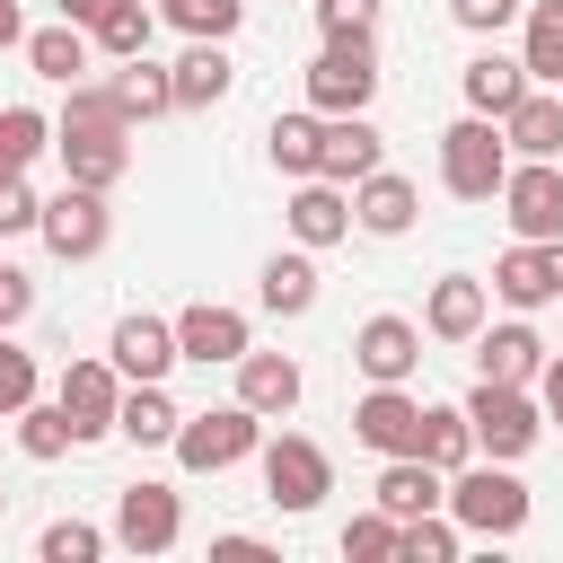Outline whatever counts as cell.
<instances>
[{
    "mask_svg": "<svg viewBox=\"0 0 563 563\" xmlns=\"http://www.w3.org/2000/svg\"><path fill=\"white\" fill-rule=\"evenodd\" d=\"M53 150H62V167H70V185H123V167H132V114L114 106V88L106 79H79L70 88V106H62V123H53Z\"/></svg>",
    "mask_w": 563,
    "mask_h": 563,
    "instance_id": "6da1fadb",
    "label": "cell"
},
{
    "mask_svg": "<svg viewBox=\"0 0 563 563\" xmlns=\"http://www.w3.org/2000/svg\"><path fill=\"white\" fill-rule=\"evenodd\" d=\"M449 519L466 537H519L528 528V484L510 475V457H466L449 475Z\"/></svg>",
    "mask_w": 563,
    "mask_h": 563,
    "instance_id": "7a4b0ae2",
    "label": "cell"
},
{
    "mask_svg": "<svg viewBox=\"0 0 563 563\" xmlns=\"http://www.w3.org/2000/svg\"><path fill=\"white\" fill-rule=\"evenodd\" d=\"M501 176H510V141H501V123L493 114H457L449 132H440V185L457 194V202H493L501 194Z\"/></svg>",
    "mask_w": 563,
    "mask_h": 563,
    "instance_id": "3957f363",
    "label": "cell"
},
{
    "mask_svg": "<svg viewBox=\"0 0 563 563\" xmlns=\"http://www.w3.org/2000/svg\"><path fill=\"white\" fill-rule=\"evenodd\" d=\"M466 422H475V457H528L537 431H545V405L528 387H501V378H475L466 387Z\"/></svg>",
    "mask_w": 563,
    "mask_h": 563,
    "instance_id": "277c9868",
    "label": "cell"
},
{
    "mask_svg": "<svg viewBox=\"0 0 563 563\" xmlns=\"http://www.w3.org/2000/svg\"><path fill=\"white\" fill-rule=\"evenodd\" d=\"M255 449H264V413L255 405H211V413L176 422V466L185 475H220V466H238Z\"/></svg>",
    "mask_w": 563,
    "mask_h": 563,
    "instance_id": "5b68a950",
    "label": "cell"
},
{
    "mask_svg": "<svg viewBox=\"0 0 563 563\" xmlns=\"http://www.w3.org/2000/svg\"><path fill=\"white\" fill-rule=\"evenodd\" d=\"M378 97V53L369 35H325V53L308 62V106L317 114H369Z\"/></svg>",
    "mask_w": 563,
    "mask_h": 563,
    "instance_id": "8992f818",
    "label": "cell"
},
{
    "mask_svg": "<svg viewBox=\"0 0 563 563\" xmlns=\"http://www.w3.org/2000/svg\"><path fill=\"white\" fill-rule=\"evenodd\" d=\"M255 457H264V501H273V510H290V519H299V510H317V501L334 493V457H325L317 440H299V431L264 440Z\"/></svg>",
    "mask_w": 563,
    "mask_h": 563,
    "instance_id": "52a82bcc",
    "label": "cell"
},
{
    "mask_svg": "<svg viewBox=\"0 0 563 563\" xmlns=\"http://www.w3.org/2000/svg\"><path fill=\"white\" fill-rule=\"evenodd\" d=\"M493 202H501L510 238H563V158H510Z\"/></svg>",
    "mask_w": 563,
    "mask_h": 563,
    "instance_id": "ba28073f",
    "label": "cell"
},
{
    "mask_svg": "<svg viewBox=\"0 0 563 563\" xmlns=\"http://www.w3.org/2000/svg\"><path fill=\"white\" fill-rule=\"evenodd\" d=\"M35 238H44L62 264H88V255H106L114 211H106V194H97V185H62V194L44 202V220H35Z\"/></svg>",
    "mask_w": 563,
    "mask_h": 563,
    "instance_id": "9c48e42d",
    "label": "cell"
},
{
    "mask_svg": "<svg viewBox=\"0 0 563 563\" xmlns=\"http://www.w3.org/2000/svg\"><path fill=\"white\" fill-rule=\"evenodd\" d=\"M176 537H185L176 484H123V493H114V545H132V554H176Z\"/></svg>",
    "mask_w": 563,
    "mask_h": 563,
    "instance_id": "30bf717a",
    "label": "cell"
},
{
    "mask_svg": "<svg viewBox=\"0 0 563 563\" xmlns=\"http://www.w3.org/2000/svg\"><path fill=\"white\" fill-rule=\"evenodd\" d=\"M352 369H361L369 387H405V378L422 369V325H413V317H361Z\"/></svg>",
    "mask_w": 563,
    "mask_h": 563,
    "instance_id": "8fae6325",
    "label": "cell"
},
{
    "mask_svg": "<svg viewBox=\"0 0 563 563\" xmlns=\"http://www.w3.org/2000/svg\"><path fill=\"white\" fill-rule=\"evenodd\" d=\"M352 440L378 449V457H422V396H405V387H369V396L352 405Z\"/></svg>",
    "mask_w": 563,
    "mask_h": 563,
    "instance_id": "7c38bea8",
    "label": "cell"
},
{
    "mask_svg": "<svg viewBox=\"0 0 563 563\" xmlns=\"http://www.w3.org/2000/svg\"><path fill=\"white\" fill-rule=\"evenodd\" d=\"M493 299H510L519 317L563 299V238H519L501 264H493Z\"/></svg>",
    "mask_w": 563,
    "mask_h": 563,
    "instance_id": "4fadbf2b",
    "label": "cell"
},
{
    "mask_svg": "<svg viewBox=\"0 0 563 563\" xmlns=\"http://www.w3.org/2000/svg\"><path fill=\"white\" fill-rule=\"evenodd\" d=\"M176 352H185V361H202V369H238V361L255 352V334H246V317H238V308L194 299V308L176 317Z\"/></svg>",
    "mask_w": 563,
    "mask_h": 563,
    "instance_id": "5bb4252c",
    "label": "cell"
},
{
    "mask_svg": "<svg viewBox=\"0 0 563 563\" xmlns=\"http://www.w3.org/2000/svg\"><path fill=\"white\" fill-rule=\"evenodd\" d=\"M282 220H290V238L317 255V246H343L352 238V194L334 185V176H299L290 185V202H282Z\"/></svg>",
    "mask_w": 563,
    "mask_h": 563,
    "instance_id": "9a60e30c",
    "label": "cell"
},
{
    "mask_svg": "<svg viewBox=\"0 0 563 563\" xmlns=\"http://www.w3.org/2000/svg\"><path fill=\"white\" fill-rule=\"evenodd\" d=\"M53 396L70 405L79 440H106V431H114V413H123V369H114V361H70Z\"/></svg>",
    "mask_w": 563,
    "mask_h": 563,
    "instance_id": "2e32d148",
    "label": "cell"
},
{
    "mask_svg": "<svg viewBox=\"0 0 563 563\" xmlns=\"http://www.w3.org/2000/svg\"><path fill=\"white\" fill-rule=\"evenodd\" d=\"M167 79H176V114H202V106H220V97L238 88V62H229V44L185 35V53L167 62Z\"/></svg>",
    "mask_w": 563,
    "mask_h": 563,
    "instance_id": "e0dca14e",
    "label": "cell"
},
{
    "mask_svg": "<svg viewBox=\"0 0 563 563\" xmlns=\"http://www.w3.org/2000/svg\"><path fill=\"white\" fill-rule=\"evenodd\" d=\"M413 211H422V194H413V176H396V167H369V176L352 185V229H369V238H405Z\"/></svg>",
    "mask_w": 563,
    "mask_h": 563,
    "instance_id": "ac0fdd59",
    "label": "cell"
},
{
    "mask_svg": "<svg viewBox=\"0 0 563 563\" xmlns=\"http://www.w3.org/2000/svg\"><path fill=\"white\" fill-rule=\"evenodd\" d=\"M484 317H493V299H484L475 273H440L431 299H422V334H440V343H475Z\"/></svg>",
    "mask_w": 563,
    "mask_h": 563,
    "instance_id": "d6986e66",
    "label": "cell"
},
{
    "mask_svg": "<svg viewBox=\"0 0 563 563\" xmlns=\"http://www.w3.org/2000/svg\"><path fill=\"white\" fill-rule=\"evenodd\" d=\"M106 361L123 369V378H167L185 352H176V317H123L114 334H106Z\"/></svg>",
    "mask_w": 563,
    "mask_h": 563,
    "instance_id": "ffe728a7",
    "label": "cell"
},
{
    "mask_svg": "<svg viewBox=\"0 0 563 563\" xmlns=\"http://www.w3.org/2000/svg\"><path fill=\"white\" fill-rule=\"evenodd\" d=\"M537 369H545V343H537V325H528V317H510V325H484V334H475V378L537 387Z\"/></svg>",
    "mask_w": 563,
    "mask_h": 563,
    "instance_id": "44dd1931",
    "label": "cell"
},
{
    "mask_svg": "<svg viewBox=\"0 0 563 563\" xmlns=\"http://www.w3.org/2000/svg\"><path fill=\"white\" fill-rule=\"evenodd\" d=\"M378 510H387V519L449 510V475H440L431 457H387V466H378Z\"/></svg>",
    "mask_w": 563,
    "mask_h": 563,
    "instance_id": "7402d4cb",
    "label": "cell"
},
{
    "mask_svg": "<svg viewBox=\"0 0 563 563\" xmlns=\"http://www.w3.org/2000/svg\"><path fill=\"white\" fill-rule=\"evenodd\" d=\"M457 88H466V106H475V114H493V123H501L537 79H528V62H519V53H475V62L457 70Z\"/></svg>",
    "mask_w": 563,
    "mask_h": 563,
    "instance_id": "603a6c76",
    "label": "cell"
},
{
    "mask_svg": "<svg viewBox=\"0 0 563 563\" xmlns=\"http://www.w3.org/2000/svg\"><path fill=\"white\" fill-rule=\"evenodd\" d=\"M378 158H387V141H378V123H369V114H325V158H317V176L361 185Z\"/></svg>",
    "mask_w": 563,
    "mask_h": 563,
    "instance_id": "cb8c5ba5",
    "label": "cell"
},
{
    "mask_svg": "<svg viewBox=\"0 0 563 563\" xmlns=\"http://www.w3.org/2000/svg\"><path fill=\"white\" fill-rule=\"evenodd\" d=\"M299 387H308V378H299L290 352H246V361H238V405H255L264 422H282V413L299 405Z\"/></svg>",
    "mask_w": 563,
    "mask_h": 563,
    "instance_id": "d4e9b609",
    "label": "cell"
},
{
    "mask_svg": "<svg viewBox=\"0 0 563 563\" xmlns=\"http://www.w3.org/2000/svg\"><path fill=\"white\" fill-rule=\"evenodd\" d=\"M501 141H510V158H563V97L554 88H528L501 114Z\"/></svg>",
    "mask_w": 563,
    "mask_h": 563,
    "instance_id": "484cf974",
    "label": "cell"
},
{
    "mask_svg": "<svg viewBox=\"0 0 563 563\" xmlns=\"http://www.w3.org/2000/svg\"><path fill=\"white\" fill-rule=\"evenodd\" d=\"M88 53H97V35H88V26H70V18L26 35V70H35V79H53V88H79V79H88Z\"/></svg>",
    "mask_w": 563,
    "mask_h": 563,
    "instance_id": "4316f807",
    "label": "cell"
},
{
    "mask_svg": "<svg viewBox=\"0 0 563 563\" xmlns=\"http://www.w3.org/2000/svg\"><path fill=\"white\" fill-rule=\"evenodd\" d=\"M106 88H114V106L132 114V132H141V123H158V114H176V79H167V70H158L150 53L114 62V79H106Z\"/></svg>",
    "mask_w": 563,
    "mask_h": 563,
    "instance_id": "83f0119b",
    "label": "cell"
},
{
    "mask_svg": "<svg viewBox=\"0 0 563 563\" xmlns=\"http://www.w3.org/2000/svg\"><path fill=\"white\" fill-rule=\"evenodd\" d=\"M176 422H185V413L167 405V387H158V378H132V387H123L114 431H123L132 449H176Z\"/></svg>",
    "mask_w": 563,
    "mask_h": 563,
    "instance_id": "f1b7e54d",
    "label": "cell"
},
{
    "mask_svg": "<svg viewBox=\"0 0 563 563\" xmlns=\"http://www.w3.org/2000/svg\"><path fill=\"white\" fill-rule=\"evenodd\" d=\"M264 150H273V167H282L290 185H299V176H317V158H325V114H317V106H299V114H273Z\"/></svg>",
    "mask_w": 563,
    "mask_h": 563,
    "instance_id": "f546056e",
    "label": "cell"
},
{
    "mask_svg": "<svg viewBox=\"0 0 563 563\" xmlns=\"http://www.w3.org/2000/svg\"><path fill=\"white\" fill-rule=\"evenodd\" d=\"M255 299H264L273 317H308V308H317V264H308V246H290V255H264V273H255Z\"/></svg>",
    "mask_w": 563,
    "mask_h": 563,
    "instance_id": "4dcf8cb0",
    "label": "cell"
},
{
    "mask_svg": "<svg viewBox=\"0 0 563 563\" xmlns=\"http://www.w3.org/2000/svg\"><path fill=\"white\" fill-rule=\"evenodd\" d=\"M9 422H18V449H26L35 466H53V457H70V449H79V422H70V405H62V396H53V405H18Z\"/></svg>",
    "mask_w": 563,
    "mask_h": 563,
    "instance_id": "1f68e13d",
    "label": "cell"
},
{
    "mask_svg": "<svg viewBox=\"0 0 563 563\" xmlns=\"http://www.w3.org/2000/svg\"><path fill=\"white\" fill-rule=\"evenodd\" d=\"M519 62H528V79H537V88H563V0H528Z\"/></svg>",
    "mask_w": 563,
    "mask_h": 563,
    "instance_id": "d6a6232c",
    "label": "cell"
},
{
    "mask_svg": "<svg viewBox=\"0 0 563 563\" xmlns=\"http://www.w3.org/2000/svg\"><path fill=\"white\" fill-rule=\"evenodd\" d=\"M422 457H431L440 475H457V466L475 457V422H466V405H422Z\"/></svg>",
    "mask_w": 563,
    "mask_h": 563,
    "instance_id": "836d02e7",
    "label": "cell"
},
{
    "mask_svg": "<svg viewBox=\"0 0 563 563\" xmlns=\"http://www.w3.org/2000/svg\"><path fill=\"white\" fill-rule=\"evenodd\" d=\"M44 150H53V123H44L35 106H0V185H9V176H26Z\"/></svg>",
    "mask_w": 563,
    "mask_h": 563,
    "instance_id": "e575fe53",
    "label": "cell"
},
{
    "mask_svg": "<svg viewBox=\"0 0 563 563\" xmlns=\"http://www.w3.org/2000/svg\"><path fill=\"white\" fill-rule=\"evenodd\" d=\"M88 35H97V53H106V62H132V53H150V35H158V9H141V0H114V9H106Z\"/></svg>",
    "mask_w": 563,
    "mask_h": 563,
    "instance_id": "d590c367",
    "label": "cell"
},
{
    "mask_svg": "<svg viewBox=\"0 0 563 563\" xmlns=\"http://www.w3.org/2000/svg\"><path fill=\"white\" fill-rule=\"evenodd\" d=\"M457 545H466V528H457L449 510H422V519H405V537H396L405 563H457Z\"/></svg>",
    "mask_w": 563,
    "mask_h": 563,
    "instance_id": "8d00e7d4",
    "label": "cell"
},
{
    "mask_svg": "<svg viewBox=\"0 0 563 563\" xmlns=\"http://www.w3.org/2000/svg\"><path fill=\"white\" fill-rule=\"evenodd\" d=\"M158 18H167L176 35H211V44H229L238 18H246V0H158Z\"/></svg>",
    "mask_w": 563,
    "mask_h": 563,
    "instance_id": "74e56055",
    "label": "cell"
},
{
    "mask_svg": "<svg viewBox=\"0 0 563 563\" xmlns=\"http://www.w3.org/2000/svg\"><path fill=\"white\" fill-rule=\"evenodd\" d=\"M35 554H44V563H97V554H106V528H88V519H53V528L35 537Z\"/></svg>",
    "mask_w": 563,
    "mask_h": 563,
    "instance_id": "f35d334b",
    "label": "cell"
},
{
    "mask_svg": "<svg viewBox=\"0 0 563 563\" xmlns=\"http://www.w3.org/2000/svg\"><path fill=\"white\" fill-rule=\"evenodd\" d=\"M396 537H405V519H387V510L343 519V554H352V563H387V554H396Z\"/></svg>",
    "mask_w": 563,
    "mask_h": 563,
    "instance_id": "ab89813d",
    "label": "cell"
},
{
    "mask_svg": "<svg viewBox=\"0 0 563 563\" xmlns=\"http://www.w3.org/2000/svg\"><path fill=\"white\" fill-rule=\"evenodd\" d=\"M18 405H35V352L9 343V325H0V413H18Z\"/></svg>",
    "mask_w": 563,
    "mask_h": 563,
    "instance_id": "60d3db41",
    "label": "cell"
},
{
    "mask_svg": "<svg viewBox=\"0 0 563 563\" xmlns=\"http://www.w3.org/2000/svg\"><path fill=\"white\" fill-rule=\"evenodd\" d=\"M35 220H44V194H35L26 176H9V185H0V238H26Z\"/></svg>",
    "mask_w": 563,
    "mask_h": 563,
    "instance_id": "b9f144b4",
    "label": "cell"
},
{
    "mask_svg": "<svg viewBox=\"0 0 563 563\" xmlns=\"http://www.w3.org/2000/svg\"><path fill=\"white\" fill-rule=\"evenodd\" d=\"M308 9H317L325 35H369L378 26V0H308Z\"/></svg>",
    "mask_w": 563,
    "mask_h": 563,
    "instance_id": "7bdbcfd3",
    "label": "cell"
},
{
    "mask_svg": "<svg viewBox=\"0 0 563 563\" xmlns=\"http://www.w3.org/2000/svg\"><path fill=\"white\" fill-rule=\"evenodd\" d=\"M449 18H457L466 35H501V26L519 18V0H449Z\"/></svg>",
    "mask_w": 563,
    "mask_h": 563,
    "instance_id": "ee69618b",
    "label": "cell"
},
{
    "mask_svg": "<svg viewBox=\"0 0 563 563\" xmlns=\"http://www.w3.org/2000/svg\"><path fill=\"white\" fill-rule=\"evenodd\" d=\"M26 308H35V282H26L18 264H0V325H18Z\"/></svg>",
    "mask_w": 563,
    "mask_h": 563,
    "instance_id": "f6af8a7d",
    "label": "cell"
},
{
    "mask_svg": "<svg viewBox=\"0 0 563 563\" xmlns=\"http://www.w3.org/2000/svg\"><path fill=\"white\" fill-rule=\"evenodd\" d=\"M537 405H545V422H563V352L537 369Z\"/></svg>",
    "mask_w": 563,
    "mask_h": 563,
    "instance_id": "bcb514c9",
    "label": "cell"
},
{
    "mask_svg": "<svg viewBox=\"0 0 563 563\" xmlns=\"http://www.w3.org/2000/svg\"><path fill=\"white\" fill-rule=\"evenodd\" d=\"M211 554H229V563H255V554H264V537H246V528H229V537H211Z\"/></svg>",
    "mask_w": 563,
    "mask_h": 563,
    "instance_id": "7dc6e473",
    "label": "cell"
},
{
    "mask_svg": "<svg viewBox=\"0 0 563 563\" xmlns=\"http://www.w3.org/2000/svg\"><path fill=\"white\" fill-rule=\"evenodd\" d=\"M0 53H26V18H18V0H0Z\"/></svg>",
    "mask_w": 563,
    "mask_h": 563,
    "instance_id": "c3c4849f",
    "label": "cell"
},
{
    "mask_svg": "<svg viewBox=\"0 0 563 563\" xmlns=\"http://www.w3.org/2000/svg\"><path fill=\"white\" fill-rule=\"evenodd\" d=\"M53 9H62V18H70V26H97V18H106V9H114V0H53Z\"/></svg>",
    "mask_w": 563,
    "mask_h": 563,
    "instance_id": "681fc988",
    "label": "cell"
},
{
    "mask_svg": "<svg viewBox=\"0 0 563 563\" xmlns=\"http://www.w3.org/2000/svg\"><path fill=\"white\" fill-rule=\"evenodd\" d=\"M0 510H9V484H0Z\"/></svg>",
    "mask_w": 563,
    "mask_h": 563,
    "instance_id": "f907efd6",
    "label": "cell"
}]
</instances>
